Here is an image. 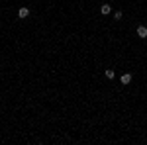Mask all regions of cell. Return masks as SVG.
Listing matches in <instances>:
<instances>
[{
  "mask_svg": "<svg viewBox=\"0 0 147 145\" xmlns=\"http://www.w3.org/2000/svg\"><path fill=\"white\" fill-rule=\"evenodd\" d=\"M114 77H116L114 69H106V78H114Z\"/></svg>",
  "mask_w": 147,
  "mask_h": 145,
  "instance_id": "cell-5",
  "label": "cell"
},
{
  "mask_svg": "<svg viewBox=\"0 0 147 145\" xmlns=\"http://www.w3.org/2000/svg\"><path fill=\"white\" fill-rule=\"evenodd\" d=\"M120 80H122V84H129V82H131V75H129V73H125V75H122Z\"/></svg>",
  "mask_w": 147,
  "mask_h": 145,
  "instance_id": "cell-4",
  "label": "cell"
},
{
  "mask_svg": "<svg viewBox=\"0 0 147 145\" xmlns=\"http://www.w3.org/2000/svg\"><path fill=\"white\" fill-rule=\"evenodd\" d=\"M110 12H112V6H110V4H102L100 6V14L102 16H108Z\"/></svg>",
  "mask_w": 147,
  "mask_h": 145,
  "instance_id": "cell-2",
  "label": "cell"
},
{
  "mask_svg": "<svg viewBox=\"0 0 147 145\" xmlns=\"http://www.w3.org/2000/svg\"><path fill=\"white\" fill-rule=\"evenodd\" d=\"M137 35H139V37H147V28L145 26H139V28H137Z\"/></svg>",
  "mask_w": 147,
  "mask_h": 145,
  "instance_id": "cell-3",
  "label": "cell"
},
{
  "mask_svg": "<svg viewBox=\"0 0 147 145\" xmlns=\"http://www.w3.org/2000/svg\"><path fill=\"white\" fill-rule=\"evenodd\" d=\"M114 18H116V20H122V18H124V12H116V14H114Z\"/></svg>",
  "mask_w": 147,
  "mask_h": 145,
  "instance_id": "cell-6",
  "label": "cell"
},
{
  "mask_svg": "<svg viewBox=\"0 0 147 145\" xmlns=\"http://www.w3.org/2000/svg\"><path fill=\"white\" fill-rule=\"evenodd\" d=\"M28 16H30V8H28V6H22V8L18 10V18H20V20H26Z\"/></svg>",
  "mask_w": 147,
  "mask_h": 145,
  "instance_id": "cell-1",
  "label": "cell"
}]
</instances>
